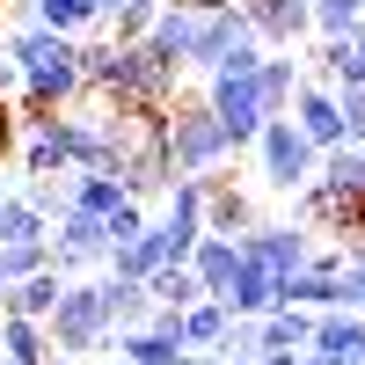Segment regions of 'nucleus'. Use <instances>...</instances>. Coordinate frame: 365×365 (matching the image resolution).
Instances as JSON below:
<instances>
[{"mask_svg": "<svg viewBox=\"0 0 365 365\" xmlns=\"http://www.w3.org/2000/svg\"><path fill=\"white\" fill-rule=\"evenodd\" d=\"M15 139H22V117H15V103H8V96H0V161L15 154Z\"/></svg>", "mask_w": 365, "mask_h": 365, "instance_id": "obj_36", "label": "nucleus"}, {"mask_svg": "<svg viewBox=\"0 0 365 365\" xmlns=\"http://www.w3.org/2000/svg\"><path fill=\"white\" fill-rule=\"evenodd\" d=\"M0 15H8V0H0Z\"/></svg>", "mask_w": 365, "mask_h": 365, "instance_id": "obj_45", "label": "nucleus"}, {"mask_svg": "<svg viewBox=\"0 0 365 365\" xmlns=\"http://www.w3.org/2000/svg\"><path fill=\"white\" fill-rule=\"evenodd\" d=\"M146 292H154V307H175V314L190 307V299H212V292L197 285V270H190V263H161L154 278H146Z\"/></svg>", "mask_w": 365, "mask_h": 365, "instance_id": "obj_24", "label": "nucleus"}, {"mask_svg": "<svg viewBox=\"0 0 365 365\" xmlns=\"http://www.w3.org/2000/svg\"><path fill=\"white\" fill-rule=\"evenodd\" d=\"M66 190H73V212H96V220H110V212L125 205V175H117V168H73Z\"/></svg>", "mask_w": 365, "mask_h": 365, "instance_id": "obj_21", "label": "nucleus"}, {"mask_svg": "<svg viewBox=\"0 0 365 365\" xmlns=\"http://www.w3.org/2000/svg\"><path fill=\"white\" fill-rule=\"evenodd\" d=\"M103 8H117V0H103ZM103 22H110V15H103Z\"/></svg>", "mask_w": 365, "mask_h": 365, "instance_id": "obj_43", "label": "nucleus"}, {"mask_svg": "<svg viewBox=\"0 0 365 365\" xmlns=\"http://www.w3.org/2000/svg\"><path fill=\"white\" fill-rule=\"evenodd\" d=\"M241 249H249L256 263H270L278 278H292V270H307V256H314V227H299V220H285V227H249V234H241Z\"/></svg>", "mask_w": 365, "mask_h": 365, "instance_id": "obj_10", "label": "nucleus"}, {"mask_svg": "<svg viewBox=\"0 0 365 365\" xmlns=\"http://www.w3.org/2000/svg\"><path fill=\"white\" fill-rule=\"evenodd\" d=\"M205 103H212V117L227 125L234 154H241V146H256V132L270 125V103H263V81H256V73H205Z\"/></svg>", "mask_w": 365, "mask_h": 365, "instance_id": "obj_5", "label": "nucleus"}, {"mask_svg": "<svg viewBox=\"0 0 365 365\" xmlns=\"http://www.w3.org/2000/svg\"><path fill=\"white\" fill-rule=\"evenodd\" d=\"M256 168H263V182L278 197H292V190H307L314 182V168H322V146L292 125V117H270V125L256 132Z\"/></svg>", "mask_w": 365, "mask_h": 365, "instance_id": "obj_4", "label": "nucleus"}, {"mask_svg": "<svg viewBox=\"0 0 365 365\" xmlns=\"http://www.w3.org/2000/svg\"><path fill=\"white\" fill-rule=\"evenodd\" d=\"M344 307L365 314V256H344Z\"/></svg>", "mask_w": 365, "mask_h": 365, "instance_id": "obj_35", "label": "nucleus"}, {"mask_svg": "<svg viewBox=\"0 0 365 365\" xmlns=\"http://www.w3.org/2000/svg\"><path fill=\"white\" fill-rule=\"evenodd\" d=\"M110 365H132V358H110Z\"/></svg>", "mask_w": 365, "mask_h": 365, "instance_id": "obj_44", "label": "nucleus"}, {"mask_svg": "<svg viewBox=\"0 0 365 365\" xmlns=\"http://www.w3.org/2000/svg\"><path fill=\"white\" fill-rule=\"evenodd\" d=\"M8 197H15V190H8V182H0V212H8Z\"/></svg>", "mask_w": 365, "mask_h": 365, "instance_id": "obj_42", "label": "nucleus"}, {"mask_svg": "<svg viewBox=\"0 0 365 365\" xmlns=\"http://www.w3.org/2000/svg\"><path fill=\"white\" fill-rule=\"evenodd\" d=\"M51 263H66V270H103L110 263V227L96 220V212H58L51 220Z\"/></svg>", "mask_w": 365, "mask_h": 365, "instance_id": "obj_7", "label": "nucleus"}, {"mask_svg": "<svg viewBox=\"0 0 365 365\" xmlns=\"http://www.w3.org/2000/svg\"><path fill=\"white\" fill-rule=\"evenodd\" d=\"M0 314H8V270H0Z\"/></svg>", "mask_w": 365, "mask_h": 365, "instance_id": "obj_41", "label": "nucleus"}, {"mask_svg": "<svg viewBox=\"0 0 365 365\" xmlns=\"http://www.w3.org/2000/svg\"><path fill=\"white\" fill-rule=\"evenodd\" d=\"M351 22H365V0H314V37H336Z\"/></svg>", "mask_w": 365, "mask_h": 365, "instance_id": "obj_32", "label": "nucleus"}, {"mask_svg": "<svg viewBox=\"0 0 365 365\" xmlns=\"http://www.w3.org/2000/svg\"><path fill=\"white\" fill-rule=\"evenodd\" d=\"M66 278H73L66 263H44V270H29V278H15V285H8V314L51 322V307H58V292H66Z\"/></svg>", "mask_w": 365, "mask_h": 365, "instance_id": "obj_15", "label": "nucleus"}, {"mask_svg": "<svg viewBox=\"0 0 365 365\" xmlns=\"http://www.w3.org/2000/svg\"><path fill=\"white\" fill-rule=\"evenodd\" d=\"M256 365H307V351H263Z\"/></svg>", "mask_w": 365, "mask_h": 365, "instance_id": "obj_38", "label": "nucleus"}, {"mask_svg": "<svg viewBox=\"0 0 365 365\" xmlns=\"http://www.w3.org/2000/svg\"><path fill=\"white\" fill-rule=\"evenodd\" d=\"M22 205H37L44 220H58V212L73 205V190H66V175H22V190H15Z\"/></svg>", "mask_w": 365, "mask_h": 365, "instance_id": "obj_30", "label": "nucleus"}, {"mask_svg": "<svg viewBox=\"0 0 365 365\" xmlns=\"http://www.w3.org/2000/svg\"><path fill=\"white\" fill-rule=\"evenodd\" d=\"M103 15H110L103 0H37V22L58 29V37H81V29H96Z\"/></svg>", "mask_w": 365, "mask_h": 365, "instance_id": "obj_26", "label": "nucleus"}, {"mask_svg": "<svg viewBox=\"0 0 365 365\" xmlns=\"http://www.w3.org/2000/svg\"><path fill=\"white\" fill-rule=\"evenodd\" d=\"M51 263V241H15V249H0V270H8V285L29 278V270H44Z\"/></svg>", "mask_w": 365, "mask_h": 365, "instance_id": "obj_33", "label": "nucleus"}, {"mask_svg": "<svg viewBox=\"0 0 365 365\" xmlns=\"http://www.w3.org/2000/svg\"><path fill=\"white\" fill-rule=\"evenodd\" d=\"M197 44H190V73H220L227 58L241 51V44H263L256 29H249V15H241V0H197Z\"/></svg>", "mask_w": 365, "mask_h": 365, "instance_id": "obj_6", "label": "nucleus"}, {"mask_svg": "<svg viewBox=\"0 0 365 365\" xmlns=\"http://www.w3.org/2000/svg\"><path fill=\"white\" fill-rule=\"evenodd\" d=\"M8 37V58L22 66V110H73L88 88H81V37H58L44 22H22V29H0Z\"/></svg>", "mask_w": 365, "mask_h": 365, "instance_id": "obj_1", "label": "nucleus"}, {"mask_svg": "<svg viewBox=\"0 0 365 365\" xmlns=\"http://www.w3.org/2000/svg\"><path fill=\"white\" fill-rule=\"evenodd\" d=\"M154 15H161V0H117L110 8V44H146Z\"/></svg>", "mask_w": 365, "mask_h": 365, "instance_id": "obj_28", "label": "nucleus"}, {"mask_svg": "<svg viewBox=\"0 0 365 365\" xmlns=\"http://www.w3.org/2000/svg\"><path fill=\"white\" fill-rule=\"evenodd\" d=\"M256 81H263L270 117H285V110H292V96H299V81H307V58H299V44H292V51H263Z\"/></svg>", "mask_w": 365, "mask_h": 365, "instance_id": "obj_19", "label": "nucleus"}, {"mask_svg": "<svg viewBox=\"0 0 365 365\" xmlns=\"http://www.w3.org/2000/svg\"><path fill=\"white\" fill-rule=\"evenodd\" d=\"M44 329H51V351H58V358L110 351V307H103V278H81V270H73Z\"/></svg>", "mask_w": 365, "mask_h": 365, "instance_id": "obj_2", "label": "nucleus"}, {"mask_svg": "<svg viewBox=\"0 0 365 365\" xmlns=\"http://www.w3.org/2000/svg\"><path fill=\"white\" fill-rule=\"evenodd\" d=\"M15 241H51V220L22 197H8V212H0V249H15Z\"/></svg>", "mask_w": 365, "mask_h": 365, "instance_id": "obj_29", "label": "nucleus"}, {"mask_svg": "<svg viewBox=\"0 0 365 365\" xmlns=\"http://www.w3.org/2000/svg\"><path fill=\"white\" fill-rule=\"evenodd\" d=\"M278 285H285L278 270H270V263H256L249 249H241L234 285L220 292V307H227V314H256V322H263V314H278V307H285V292H278Z\"/></svg>", "mask_w": 365, "mask_h": 365, "instance_id": "obj_9", "label": "nucleus"}, {"mask_svg": "<svg viewBox=\"0 0 365 365\" xmlns=\"http://www.w3.org/2000/svg\"><path fill=\"white\" fill-rule=\"evenodd\" d=\"M51 358V329L29 314H0V365H44Z\"/></svg>", "mask_w": 365, "mask_h": 365, "instance_id": "obj_22", "label": "nucleus"}, {"mask_svg": "<svg viewBox=\"0 0 365 365\" xmlns=\"http://www.w3.org/2000/svg\"><path fill=\"white\" fill-rule=\"evenodd\" d=\"M285 292V307H307V314H329V307H344V270H292V278L278 285Z\"/></svg>", "mask_w": 365, "mask_h": 365, "instance_id": "obj_20", "label": "nucleus"}, {"mask_svg": "<svg viewBox=\"0 0 365 365\" xmlns=\"http://www.w3.org/2000/svg\"><path fill=\"white\" fill-rule=\"evenodd\" d=\"M234 263H241V234H197V249H190V270H197V285L220 299L234 285Z\"/></svg>", "mask_w": 365, "mask_h": 365, "instance_id": "obj_17", "label": "nucleus"}, {"mask_svg": "<svg viewBox=\"0 0 365 365\" xmlns=\"http://www.w3.org/2000/svg\"><path fill=\"white\" fill-rule=\"evenodd\" d=\"M103 227H110V249H132V241L146 234V205H139V197H125V205H117Z\"/></svg>", "mask_w": 365, "mask_h": 365, "instance_id": "obj_34", "label": "nucleus"}, {"mask_svg": "<svg viewBox=\"0 0 365 365\" xmlns=\"http://www.w3.org/2000/svg\"><path fill=\"white\" fill-rule=\"evenodd\" d=\"M307 344H314V314H307V307L263 314V351H307Z\"/></svg>", "mask_w": 365, "mask_h": 365, "instance_id": "obj_27", "label": "nucleus"}, {"mask_svg": "<svg viewBox=\"0 0 365 365\" xmlns=\"http://www.w3.org/2000/svg\"><path fill=\"white\" fill-rule=\"evenodd\" d=\"M220 358L256 365V358H263V322H256V314H234V322H227V336H220Z\"/></svg>", "mask_w": 365, "mask_h": 365, "instance_id": "obj_31", "label": "nucleus"}, {"mask_svg": "<svg viewBox=\"0 0 365 365\" xmlns=\"http://www.w3.org/2000/svg\"><path fill=\"white\" fill-rule=\"evenodd\" d=\"M0 96H8V103L22 96V66H15V58H8V37H0Z\"/></svg>", "mask_w": 365, "mask_h": 365, "instance_id": "obj_37", "label": "nucleus"}, {"mask_svg": "<svg viewBox=\"0 0 365 365\" xmlns=\"http://www.w3.org/2000/svg\"><path fill=\"white\" fill-rule=\"evenodd\" d=\"M314 182H322L329 197L358 205V197H365V146H329V154H322V168H314Z\"/></svg>", "mask_w": 365, "mask_h": 365, "instance_id": "obj_23", "label": "nucleus"}, {"mask_svg": "<svg viewBox=\"0 0 365 365\" xmlns=\"http://www.w3.org/2000/svg\"><path fill=\"white\" fill-rule=\"evenodd\" d=\"M227 307H220V299H190V307H182V344H190V351H220V336H227Z\"/></svg>", "mask_w": 365, "mask_h": 365, "instance_id": "obj_25", "label": "nucleus"}, {"mask_svg": "<svg viewBox=\"0 0 365 365\" xmlns=\"http://www.w3.org/2000/svg\"><path fill=\"white\" fill-rule=\"evenodd\" d=\"M241 15L263 37V51H292L299 37H314V0H241Z\"/></svg>", "mask_w": 365, "mask_h": 365, "instance_id": "obj_8", "label": "nucleus"}, {"mask_svg": "<svg viewBox=\"0 0 365 365\" xmlns=\"http://www.w3.org/2000/svg\"><path fill=\"white\" fill-rule=\"evenodd\" d=\"M44 365H88V358H58V351H51V358H44Z\"/></svg>", "mask_w": 365, "mask_h": 365, "instance_id": "obj_40", "label": "nucleus"}, {"mask_svg": "<svg viewBox=\"0 0 365 365\" xmlns=\"http://www.w3.org/2000/svg\"><path fill=\"white\" fill-rule=\"evenodd\" d=\"M307 351L329 358V365H365V314H358V307L314 314V344H307Z\"/></svg>", "mask_w": 365, "mask_h": 365, "instance_id": "obj_14", "label": "nucleus"}, {"mask_svg": "<svg viewBox=\"0 0 365 365\" xmlns=\"http://www.w3.org/2000/svg\"><path fill=\"white\" fill-rule=\"evenodd\" d=\"M161 139H168L175 175H212V168H227V161H234V139H227L220 117H212V103H168Z\"/></svg>", "mask_w": 365, "mask_h": 365, "instance_id": "obj_3", "label": "nucleus"}, {"mask_svg": "<svg viewBox=\"0 0 365 365\" xmlns=\"http://www.w3.org/2000/svg\"><path fill=\"white\" fill-rule=\"evenodd\" d=\"M212 197H205V234H249L256 227V212H249V190H234V175L212 168Z\"/></svg>", "mask_w": 365, "mask_h": 365, "instance_id": "obj_18", "label": "nucleus"}, {"mask_svg": "<svg viewBox=\"0 0 365 365\" xmlns=\"http://www.w3.org/2000/svg\"><path fill=\"white\" fill-rule=\"evenodd\" d=\"M103 307H110V329H146L154 322V292H146V278H125V270L103 263Z\"/></svg>", "mask_w": 365, "mask_h": 365, "instance_id": "obj_16", "label": "nucleus"}, {"mask_svg": "<svg viewBox=\"0 0 365 365\" xmlns=\"http://www.w3.org/2000/svg\"><path fill=\"white\" fill-rule=\"evenodd\" d=\"M190 365H241V358H220V351H197Z\"/></svg>", "mask_w": 365, "mask_h": 365, "instance_id": "obj_39", "label": "nucleus"}, {"mask_svg": "<svg viewBox=\"0 0 365 365\" xmlns=\"http://www.w3.org/2000/svg\"><path fill=\"white\" fill-rule=\"evenodd\" d=\"M197 0H161V15H154V29H146V51L154 58H168V66H182L190 73V44H197Z\"/></svg>", "mask_w": 365, "mask_h": 365, "instance_id": "obj_13", "label": "nucleus"}, {"mask_svg": "<svg viewBox=\"0 0 365 365\" xmlns=\"http://www.w3.org/2000/svg\"><path fill=\"white\" fill-rule=\"evenodd\" d=\"M307 73H314L322 88H358V81H365V22L336 29V37H322V51L307 58Z\"/></svg>", "mask_w": 365, "mask_h": 365, "instance_id": "obj_11", "label": "nucleus"}, {"mask_svg": "<svg viewBox=\"0 0 365 365\" xmlns=\"http://www.w3.org/2000/svg\"><path fill=\"white\" fill-rule=\"evenodd\" d=\"M285 117H292V125L322 146V154H329V146H344V110H336V88H322L314 73L299 81V96H292V110H285Z\"/></svg>", "mask_w": 365, "mask_h": 365, "instance_id": "obj_12", "label": "nucleus"}]
</instances>
